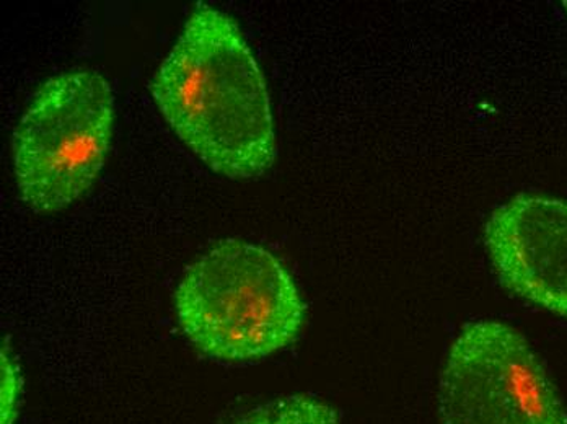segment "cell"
<instances>
[{
    "label": "cell",
    "mask_w": 567,
    "mask_h": 424,
    "mask_svg": "<svg viewBox=\"0 0 567 424\" xmlns=\"http://www.w3.org/2000/svg\"><path fill=\"white\" fill-rule=\"evenodd\" d=\"M148 89L173 133L217 174L254 178L275 164L265 75L227 13L199 3Z\"/></svg>",
    "instance_id": "6da1fadb"
},
{
    "label": "cell",
    "mask_w": 567,
    "mask_h": 424,
    "mask_svg": "<svg viewBox=\"0 0 567 424\" xmlns=\"http://www.w3.org/2000/svg\"><path fill=\"white\" fill-rule=\"evenodd\" d=\"M175 313L204 356L245 363L293 343L307 307L278 257L259 245L226 239L189 265L175 291Z\"/></svg>",
    "instance_id": "7a4b0ae2"
},
{
    "label": "cell",
    "mask_w": 567,
    "mask_h": 424,
    "mask_svg": "<svg viewBox=\"0 0 567 424\" xmlns=\"http://www.w3.org/2000/svg\"><path fill=\"white\" fill-rule=\"evenodd\" d=\"M114 95L99 72L75 69L41 85L13 133V172L37 213L71 206L95 183L112 143Z\"/></svg>",
    "instance_id": "3957f363"
},
{
    "label": "cell",
    "mask_w": 567,
    "mask_h": 424,
    "mask_svg": "<svg viewBox=\"0 0 567 424\" xmlns=\"http://www.w3.org/2000/svg\"><path fill=\"white\" fill-rule=\"evenodd\" d=\"M444 424H567V410L524 334L496 320L463 327L439 382Z\"/></svg>",
    "instance_id": "277c9868"
},
{
    "label": "cell",
    "mask_w": 567,
    "mask_h": 424,
    "mask_svg": "<svg viewBox=\"0 0 567 424\" xmlns=\"http://www.w3.org/2000/svg\"><path fill=\"white\" fill-rule=\"evenodd\" d=\"M484 247L507 291L567 317V199L514 196L487 217Z\"/></svg>",
    "instance_id": "5b68a950"
},
{
    "label": "cell",
    "mask_w": 567,
    "mask_h": 424,
    "mask_svg": "<svg viewBox=\"0 0 567 424\" xmlns=\"http://www.w3.org/2000/svg\"><path fill=\"white\" fill-rule=\"evenodd\" d=\"M231 424H340V416L315 396L290 395L256 406Z\"/></svg>",
    "instance_id": "8992f818"
},
{
    "label": "cell",
    "mask_w": 567,
    "mask_h": 424,
    "mask_svg": "<svg viewBox=\"0 0 567 424\" xmlns=\"http://www.w3.org/2000/svg\"><path fill=\"white\" fill-rule=\"evenodd\" d=\"M20 395H22V374L10 348H2V400H0V416L2 424L16 423L19 415Z\"/></svg>",
    "instance_id": "52a82bcc"
},
{
    "label": "cell",
    "mask_w": 567,
    "mask_h": 424,
    "mask_svg": "<svg viewBox=\"0 0 567 424\" xmlns=\"http://www.w3.org/2000/svg\"><path fill=\"white\" fill-rule=\"evenodd\" d=\"M563 6H565L566 12H567V0H566V2H563Z\"/></svg>",
    "instance_id": "ba28073f"
}]
</instances>
